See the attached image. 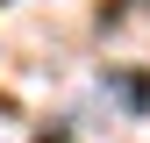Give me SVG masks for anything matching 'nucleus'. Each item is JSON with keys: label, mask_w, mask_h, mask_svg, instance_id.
Segmentation results:
<instances>
[{"label": "nucleus", "mask_w": 150, "mask_h": 143, "mask_svg": "<svg viewBox=\"0 0 150 143\" xmlns=\"http://www.w3.org/2000/svg\"><path fill=\"white\" fill-rule=\"evenodd\" d=\"M36 143H71V136H64V129H43V136H36Z\"/></svg>", "instance_id": "f03ea898"}, {"label": "nucleus", "mask_w": 150, "mask_h": 143, "mask_svg": "<svg viewBox=\"0 0 150 143\" xmlns=\"http://www.w3.org/2000/svg\"><path fill=\"white\" fill-rule=\"evenodd\" d=\"M129 7H136V0H107V7H100V22H122Z\"/></svg>", "instance_id": "f257e3e1"}]
</instances>
